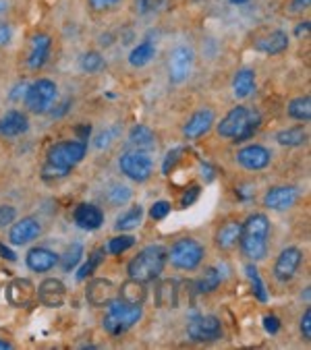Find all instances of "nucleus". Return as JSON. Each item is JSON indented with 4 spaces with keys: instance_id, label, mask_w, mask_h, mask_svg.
Wrapping results in <instances>:
<instances>
[{
    "instance_id": "f257e3e1",
    "label": "nucleus",
    "mask_w": 311,
    "mask_h": 350,
    "mask_svg": "<svg viewBox=\"0 0 311 350\" xmlns=\"http://www.w3.org/2000/svg\"><path fill=\"white\" fill-rule=\"evenodd\" d=\"M88 154V144L86 142H60L54 144L48 152V160L44 164L42 176L46 180H56L69 176V172L79 164Z\"/></svg>"
},
{
    "instance_id": "f03ea898",
    "label": "nucleus",
    "mask_w": 311,
    "mask_h": 350,
    "mask_svg": "<svg viewBox=\"0 0 311 350\" xmlns=\"http://www.w3.org/2000/svg\"><path fill=\"white\" fill-rule=\"evenodd\" d=\"M260 124H262V116L258 110L247 106H237L218 122V135L224 139H232L235 144H243L258 133Z\"/></svg>"
},
{
    "instance_id": "7ed1b4c3",
    "label": "nucleus",
    "mask_w": 311,
    "mask_h": 350,
    "mask_svg": "<svg viewBox=\"0 0 311 350\" xmlns=\"http://www.w3.org/2000/svg\"><path fill=\"white\" fill-rule=\"evenodd\" d=\"M169 261V249L162 245H147L145 249H141L127 265V273L129 278L137 280V282H153L158 280L160 273L164 271Z\"/></svg>"
},
{
    "instance_id": "20e7f679",
    "label": "nucleus",
    "mask_w": 311,
    "mask_h": 350,
    "mask_svg": "<svg viewBox=\"0 0 311 350\" xmlns=\"http://www.w3.org/2000/svg\"><path fill=\"white\" fill-rule=\"evenodd\" d=\"M268 237H270V220L264 214H251L241 224L239 245L247 259L262 261L268 255Z\"/></svg>"
},
{
    "instance_id": "39448f33",
    "label": "nucleus",
    "mask_w": 311,
    "mask_h": 350,
    "mask_svg": "<svg viewBox=\"0 0 311 350\" xmlns=\"http://www.w3.org/2000/svg\"><path fill=\"white\" fill-rule=\"evenodd\" d=\"M106 309L108 311L104 315L102 325L110 336H121V334L129 332L143 315L141 305H127L119 299H114Z\"/></svg>"
},
{
    "instance_id": "423d86ee",
    "label": "nucleus",
    "mask_w": 311,
    "mask_h": 350,
    "mask_svg": "<svg viewBox=\"0 0 311 350\" xmlns=\"http://www.w3.org/2000/svg\"><path fill=\"white\" fill-rule=\"evenodd\" d=\"M206 257V249L199 241L195 239H179L171 251H169V261L177 269H195Z\"/></svg>"
},
{
    "instance_id": "0eeeda50",
    "label": "nucleus",
    "mask_w": 311,
    "mask_h": 350,
    "mask_svg": "<svg viewBox=\"0 0 311 350\" xmlns=\"http://www.w3.org/2000/svg\"><path fill=\"white\" fill-rule=\"evenodd\" d=\"M56 96H58V90L52 79H38L25 92V106L34 114H46L54 106Z\"/></svg>"
},
{
    "instance_id": "6e6552de",
    "label": "nucleus",
    "mask_w": 311,
    "mask_h": 350,
    "mask_svg": "<svg viewBox=\"0 0 311 350\" xmlns=\"http://www.w3.org/2000/svg\"><path fill=\"white\" fill-rule=\"evenodd\" d=\"M119 166H121V172L135 183H145L153 172V160L149 152H141V150L123 154L119 160Z\"/></svg>"
},
{
    "instance_id": "1a4fd4ad",
    "label": "nucleus",
    "mask_w": 311,
    "mask_h": 350,
    "mask_svg": "<svg viewBox=\"0 0 311 350\" xmlns=\"http://www.w3.org/2000/svg\"><path fill=\"white\" fill-rule=\"evenodd\" d=\"M195 66V52L191 46H177L169 58V79L173 83H185Z\"/></svg>"
},
{
    "instance_id": "9d476101",
    "label": "nucleus",
    "mask_w": 311,
    "mask_h": 350,
    "mask_svg": "<svg viewBox=\"0 0 311 350\" xmlns=\"http://www.w3.org/2000/svg\"><path fill=\"white\" fill-rule=\"evenodd\" d=\"M187 336L193 342H216L222 338V323L216 315H197L189 319Z\"/></svg>"
},
{
    "instance_id": "9b49d317",
    "label": "nucleus",
    "mask_w": 311,
    "mask_h": 350,
    "mask_svg": "<svg viewBox=\"0 0 311 350\" xmlns=\"http://www.w3.org/2000/svg\"><path fill=\"white\" fill-rule=\"evenodd\" d=\"M7 301L17 309H27L38 301V288L27 278H15L7 286Z\"/></svg>"
},
{
    "instance_id": "f8f14e48",
    "label": "nucleus",
    "mask_w": 311,
    "mask_h": 350,
    "mask_svg": "<svg viewBox=\"0 0 311 350\" xmlns=\"http://www.w3.org/2000/svg\"><path fill=\"white\" fill-rule=\"evenodd\" d=\"M301 261H303V251L299 247H286L274 263V278L282 284L290 282L301 267Z\"/></svg>"
},
{
    "instance_id": "ddd939ff",
    "label": "nucleus",
    "mask_w": 311,
    "mask_h": 350,
    "mask_svg": "<svg viewBox=\"0 0 311 350\" xmlns=\"http://www.w3.org/2000/svg\"><path fill=\"white\" fill-rule=\"evenodd\" d=\"M119 286L108 278H94L86 288V299L92 307H108L116 299Z\"/></svg>"
},
{
    "instance_id": "4468645a",
    "label": "nucleus",
    "mask_w": 311,
    "mask_h": 350,
    "mask_svg": "<svg viewBox=\"0 0 311 350\" xmlns=\"http://www.w3.org/2000/svg\"><path fill=\"white\" fill-rule=\"evenodd\" d=\"M237 162L245 168V170H251V172H258V170H264L270 166L272 162V152L264 146H258V144H251V146H245L239 150L237 154Z\"/></svg>"
},
{
    "instance_id": "2eb2a0df",
    "label": "nucleus",
    "mask_w": 311,
    "mask_h": 350,
    "mask_svg": "<svg viewBox=\"0 0 311 350\" xmlns=\"http://www.w3.org/2000/svg\"><path fill=\"white\" fill-rule=\"evenodd\" d=\"M38 301L44 307L58 309L66 301V286L60 282L58 278H46L44 282L38 286Z\"/></svg>"
},
{
    "instance_id": "dca6fc26",
    "label": "nucleus",
    "mask_w": 311,
    "mask_h": 350,
    "mask_svg": "<svg viewBox=\"0 0 311 350\" xmlns=\"http://www.w3.org/2000/svg\"><path fill=\"white\" fill-rule=\"evenodd\" d=\"M40 234H42V224L36 218L27 216V218H21L19 222H13L11 224L9 241L13 245H27V243L36 241Z\"/></svg>"
},
{
    "instance_id": "f3484780",
    "label": "nucleus",
    "mask_w": 311,
    "mask_h": 350,
    "mask_svg": "<svg viewBox=\"0 0 311 350\" xmlns=\"http://www.w3.org/2000/svg\"><path fill=\"white\" fill-rule=\"evenodd\" d=\"M73 220L84 230H98L104 224V212L94 203H79L73 212Z\"/></svg>"
},
{
    "instance_id": "a211bd4d",
    "label": "nucleus",
    "mask_w": 311,
    "mask_h": 350,
    "mask_svg": "<svg viewBox=\"0 0 311 350\" xmlns=\"http://www.w3.org/2000/svg\"><path fill=\"white\" fill-rule=\"evenodd\" d=\"M299 199V191L295 187H272L264 195V205L274 212H284V209L293 207Z\"/></svg>"
},
{
    "instance_id": "6ab92c4d",
    "label": "nucleus",
    "mask_w": 311,
    "mask_h": 350,
    "mask_svg": "<svg viewBox=\"0 0 311 350\" xmlns=\"http://www.w3.org/2000/svg\"><path fill=\"white\" fill-rule=\"evenodd\" d=\"M216 122V114H214V110L212 108H201V110H197L195 114H191V118L185 122V126H183V135L187 137V139H199V137H203L210 129H212V124Z\"/></svg>"
},
{
    "instance_id": "aec40b11",
    "label": "nucleus",
    "mask_w": 311,
    "mask_h": 350,
    "mask_svg": "<svg viewBox=\"0 0 311 350\" xmlns=\"http://www.w3.org/2000/svg\"><path fill=\"white\" fill-rule=\"evenodd\" d=\"M253 48L264 52V54H270V56L282 54L288 48V36L282 29H274V31H270V33H266L262 38H256L253 40Z\"/></svg>"
},
{
    "instance_id": "412c9836",
    "label": "nucleus",
    "mask_w": 311,
    "mask_h": 350,
    "mask_svg": "<svg viewBox=\"0 0 311 350\" xmlns=\"http://www.w3.org/2000/svg\"><path fill=\"white\" fill-rule=\"evenodd\" d=\"M25 263H27V267L32 271L44 273V271H50L58 263V255L54 251L46 249V247H34L25 255Z\"/></svg>"
},
{
    "instance_id": "4be33fe9",
    "label": "nucleus",
    "mask_w": 311,
    "mask_h": 350,
    "mask_svg": "<svg viewBox=\"0 0 311 350\" xmlns=\"http://www.w3.org/2000/svg\"><path fill=\"white\" fill-rule=\"evenodd\" d=\"M50 50H52V40L50 36L46 33H38L32 38V50H29V56H27V64L29 68H42L46 62H48V56H50Z\"/></svg>"
},
{
    "instance_id": "5701e85b",
    "label": "nucleus",
    "mask_w": 311,
    "mask_h": 350,
    "mask_svg": "<svg viewBox=\"0 0 311 350\" xmlns=\"http://www.w3.org/2000/svg\"><path fill=\"white\" fill-rule=\"evenodd\" d=\"M27 129H29V120L19 110H11L5 116H0V135L3 137H19L27 133Z\"/></svg>"
},
{
    "instance_id": "b1692460",
    "label": "nucleus",
    "mask_w": 311,
    "mask_h": 350,
    "mask_svg": "<svg viewBox=\"0 0 311 350\" xmlns=\"http://www.w3.org/2000/svg\"><path fill=\"white\" fill-rule=\"evenodd\" d=\"M145 297H147L145 284L137 282V280H133V278H129L127 282H123L119 286V293H116V299L127 303V305H143Z\"/></svg>"
},
{
    "instance_id": "393cba45",
    "label": "nucleus",
    "mask_w": 311,
    "mask_h": 350,
    "mask_svg": "<svg viewBox=\"0 0 311 350\" xmlns=\"http://www.w3.org/2000/svg\"><path fill=\"white\" fill-rule=\"evenodd\" d=\"M129 146L133 150H141V152H151L156 150V135L149 126L145 124H137L131 129L129 133Z\"/></svg>"
},
{
    "instance_id": "a878e982",
    "label": "nucleus",
    "mask_w": 311,
    "mask_h": 350,
    "mask_svg": "<svg viewBox=\"0 0 311 350\" xmlns=\"http://www.w3.org/2000/svg\"><path fill=\"white\" fill-rule=\"evenodd\" d=\"M256 90V73L251 68H241V71L232 79V94L239 100H245L253 94Z\"/></svg>"
},
{
    "instance_id": "bb28decb",
    "label": "nucleus",
    "mask_w": 311,
    "mask_h": 350,
    "mask_svg": "<svg viewBox=\"0 0 311 350\" xmlns=\"http://www.w3.org/2000/svg\"><path fill=\"white\" fill-rule=\"evenodd\" d=\"M239 237H241V224H239V222H226V224L220 226L218 232H216V245H218L222 251H228V249H232V247H237Z\"/></svg>"
},
{
    "instance_id": "cd10ccee",
    "label": "nucleus",
    "mask_w": 311,
    "mask_h": 350,
    "mask_svg": "<svg viewBox=\"0 0 311 350\" xmlns=\"http://www.w3.org/2000/svg\"><path fill=\"white\" fill-rule=\"evenodd\" d=\"M276 142L286 148H299L307 142V131L303 126H290L276 133Z\"/></svg>"
},
{
    "instance_id": "c85d7f7f",
    "label": "nucleus",
    "mask_w": 311,
    "mask_h": 350,
    "mask_svg": "<svg viewBox=\"0 0 311 350\" xmlns=\"http://www.w3.org/2000/svg\"><path fill=\"white\" fill-rule=\"evenodd\" d=\"M153 56H156V46L151 44V42H141V44H137L133 50H131V54H129V64L131 66H145V64H149L151 60H153Z\"/></svg>"
},
{
    "instance_id": "c756f323",
    "label": "nucleus",
    "mask_w": 311,
    "mask_h": 350,
    "mask_svg": "<svg viewBox=\"0 0 311 350\" xmlns=\"http://www.w3.org/2000/svg\"><path fill=\"white\" fill-rule=\"evenodd\" d=\"M286 110H288L290 118L301 120V122H309V118H311V98L309 96H299V98L288 102Z\"/></svg>"
},
{
    "instance_id": "7c9ffc66",
    "label": "nucleus",
    "mask_w": 311,
    "mask_h": 350,
    "mask_svg": "<svg viewBox=\"0 0 311 350\" xmlns=\"http://www.w3.org/2000/svg\"><path fill=\"white\" fill-rule=\"evenodd\" d=\"M143 220V207L141 205H133L129 212H125L123 216H119L114 228L121 230V232H129V230H135Z\"/></svg>"
},
{
    "instance_id": "2f4dec72",
    "label": "nucleus",
    "mask_w": 311,
    "mask_h": 350,
    "mask_svg": "<svg viewBox=\"0 0 311 350\" xmlns=\"http://www.w3.org/2000/svg\"><path fill=\"white\" fill-rule=\"evenodd\" d=\"M220 282H222L220 271H218L216 267H208V269L203 271V275L195 282V288H197L199 295H208V293H214V291L220 286Z\"/></svg>"
},
{
    "instance_id": "473e14b6",
    "label": "nucleus",
    "mask_w": 311,
    "mask_h": 350,
    "mask_svg": "<svg viewBox=\"0 0 311 350\" xmlns=\"http://www.w3.org/2000/svg\"><path fill=\"white\" fill-rule=\"evenodd\" d=\"M160 307H177V282L175 280H164V282L156 291Z\"/></svg>"
},
{
    "instance_id": "72a5a7b5",
    "label": "nucleus",
    "mask_w": 311,
    "mask_h": 350,
    "mask_svg": "<svg viewBox=\"0 0 311 350\" xmlns=\"http://www.w3.org/2000/svg\"><path fill=\"white\" fill-rule=\"evenodd\" d=\"M104 255H106V249H96V251H92V255H88V261L79 267V271H77V280L79 282H84V280H88L98 267H100V263L104 261Z\"/></svg>"
},
{
    "instance_id": "f704fd0d",
    "label": "nucleus",
    "mask_w": 311,
    "mask_h": 350,
    "mask_svg": "<svg viewBox=\"0 0 311 350\" xmlns=\"http://www.w3.org/2000/svg\"><path fill=\"white\" fill-rule=\"evenodd\" d=\"M82 257H84V245L82 243H71L66 247V251L62 253V257H60V267L64 271H71L77 263L82 261Z\"/></svg>"
},
{
    "instance_id": "c9c22d12",
    "label": "nucleus",
    "mask_w": 311,
    "mask_h": 350,
    "mask_svg": "<svg viewBox=\"0 0 311 350\" xmlns=\"http://www.w3.org/2000/svg\"><path fill=\"white\" fill-rule=\"evenodd\" d=\"M245 271H247V278H249V282L253 286V295L258 297V301L266 303L270 297H268V291H266V284H264V280L260 278V271L253 263H247L245 265Z\"/></svg>"
},
{
    "instance_id": "e433bc0d",
    "label": "nucleus",
    "mask_w": 311,
    "mask_h": 350,
    "mask_svg": "<svg viewBox=\"0 0 311 350\" xmlns=\"http://www.w3.org/2000/svg\"><path fill=\"white\" fill-rule=\"evenodd\" d=\"M133 245H135V239H133V237L121 234V237H114V239L108 241L106 253H110V255H121V253H125L127 249H131Z\"/></svg>"
},
{
    "instance_id": "4c0bfd02",
    "label": "nucleus",
    "mask_w": 311,
    "mask_h": 350,
    "mask_svg": "<svg viewBox=\"0 0 311 350\" xmlns=\"http://www.w3.org/2000/svg\"><path fill=\"white\" fill-rule=\"evenodd\" d=\"M79 66H82V71L86 73H98L100 68L104 66V58L98 54V52H86L79 60Z\"/></svg>"
},
{
    "instance_id": "58836bf2",
    "label": "nucleus",
    "mask_w": 311,
    "mask_h": 350,
    "mask_svg": "<svg viewBox=\"0 0 311 350\" xmlns=\"http://www.w3.org/2000/svg\"><path fill=\"white\" fill-rule=\"evenodd\" d=\"M131 189L127 187V185H114L110 191H108V201L112 203V205H125V203H129L131 201Z\"/></svg>"
},
{
    "instance_id": "ea45409f",
    "label": "nucleus",
    "mask_w": 311,
    "mask_h": 350,
    "mask_svg": "<svg viewBox=\"0 0 311 350\" xmlns=\"http://www.w3.org/2000/svg\"><path fill=\"white\" fill-rule=\"evenodd\" d=\"M185 152H187L185 148H175V150H171V152L166 154L164 162H162V172H164V174H171V172L175 170V166L183 160V154H185Z\"/></svg>"
},
{
    "instance_id": "a19ab883",
    "label": "nucleus",
    "mask_w": 311,
    "mask_h": 350,
    "mask_svg": "<svg viewBox=\"0 0 311 350\" xmlns=\"http://www.w3.org/2000/svg\"><path fill=\"white\" fill-rule=\"evenodd\" d=\"M169 214H171V203H169V201H164V199L156 201V203L151 205V209H149V218H151V220H156V222L164 220Z\"/></svg>"
},
{
    "instance_id": "79ce46f5",
    "label": "nucleus",
    "mask_w": 311,
    "mask_h": 350,
    "mask_svg": "<svg viewBox=\"0 0 311 350\" xmlns=\"http://www.w3.org/2000/svg\"><path fill=\"white\" fill-rule=\"evenodd\" d=\"M17 220V209L13 205H0V228L11 226Z\"/></svg>"
},
{
    "instance_id": "37998d69",
    "label": "nucleus",
    "mask_w": 311,
    "mask_h": 350,
    "mask_svg": "<svg viewBox=\"0 0 311 350\" xmlns=\"http://www.w3.org/2000/svg\"><path fill=\"white\" fill-rule=\"evenodd\" d=\"M199 193H201L199 185H191V187L183 193V197H181V207H191V205L199 199Z\"/></svg>"
},
{
    "instance_id": "c03bdc74",
    "label": "nucleus",
    "mask_w": 311,
    "mask_h": 350,
    "mask_svg": "<svg viewBox=\"0 0 311 350\" xmlns=\"http://www.w3.org/2000/svg\"><path fill=\"white\" fill-rule=\"evenodd\" d=\"M160 7H164V0H139V13L141 15L156 13Z\"/></svg>"
},
{
    "instance_id": "a18cd8bd",
    "label": "nucleus",
    "mask_w": 311,
    "mask_h": 350,
    "mask_svg": "<svg viewBox=\"0 0 311 350\" xmlns=\"http://www.w3.org/2000/svg\"><path fill=\"white\" fill-rule=\"evenodd\" d=\"M301 334H303V338L309 342L311 340V311L307 309L305 313H303V317H301Z\"/></svg>"
},
{
    "instance_id": "49530a36",
    "label": "nucleus",
    "mask_w": 311,
    "mask_h": 350,
    "mask_svg": "<svg viewBox=\"0 0 311 350\" xmlns=\"http://www.w3.org/2000/svg\"><path fill=\"white\" fill-rule=\"evenodd\" d=\"M264 329H266L268 334H278V332H280V321H278V317H276V315H266V317H264Z\"/></svg>"
},
{
    "instance_id": "de8ad7c7",
    "label": "nucleus",
    "mask_w": 311,
    "mask_h": 350,
    "mask_svg": "<svg viewBox=\"0 0 311 350\" xmlns=\"http://www.w3.org/2000/svg\"><path fill=\"white\" fill-rule=\"evenodd\" d=\"M88 3H90V7H92L94 11H106V9L119 5L121 0H88Z\"/></svg>"
},
{
    "instance_id": "09e8293b",
    "label": "nucleus",
    "mask_w": 311,
    "mask_h": 350,
    "mask_svg": "<svg viewBox=\"0 0 311 350\" xmlns=\"http://www.w3.org/2000/svg\"><path fill=\"white\" fill-rule=\"evenodd\" d=\"M13 40V29L9 23H0V46H7Z\"/></svg>"
},
{
    "instance_id": "8fccbe9b",
    "label": "nucleus",
    "mask_w": 311,
    "mask_h": 350,
    "mask_svg": "<svg viewBox=\"0 0 311 350\" xmlns=\"http://www.w3.org/2000/svg\"><path fill=\"white\" fill-rule=\"evenodd\" d=\"M90 133H92V126H90L88 122L75 126V135H77V139H79V142H86V139L90 137Z\"/></svg>"
},
{
    "instance_id": "3c124183",
    "label": "nucleus",
    "mask_w": 311,
    "mask_h": 350,
    "mask_svg": "<svg viewBox=\"0 0 311 350\" xmlns=\"http://www.w3.org/2000/svg\"><path fill=\"white\" fill-rule=\"evenodd\" d=\"M309 7V0H293L290 3V13H301Z\"/></svg>"
},
{
    "instance_id": "603ef678",
    "label": "nucleus",
    "mask_w": 311,
    "mask_h": 350,
    "mask_svg": "<svg viewBox=\"0 0 311 350\" xmlns=\"http://www.w3.org/2000/svg\"><path fill=\"white\" fill-rule=\"evenodd\" d=\"M0 257H5V259H9V261H15V259H17V255H15L7 245H3V243H0Z\"/></svg>"
},
{
    "instance_id": "864d4df0",
    "label": "nucleus",
    "mask_w": 311,
    "mask_h": 350,
    "mask_svg": "<svg viewBox=\"0 0 311 350\" xmlns=\"http://www.w3.org/2000/svg\"><path fill=\"white\" fill-rule=\"evenodd\" d=\"M307 29H309V21H303V25H299V27H297V36L305 33Z\"/></svg>"
},
{
    "instance_id": "5fc2aeb1",
    "label": "nucleus",
    "mask_w": 311,
    "mask_h": 350,
    "mask_svg": "<svg viewBox=\"0 0 311 350\" xmlns=\"http://www.w3.org/2000/svg\"><path fill=\"white\" fill-rule=\"evenodd\" d=\"M11 348H13V344H11V342L0 340V350H11Z\"/></svg>"
},
{
    "instance_id": "6e6d98bb",
    "label": "nucleus",
    "mask_w": 311,
    "mask_h": 350,
    "mask_svg": "<svg viewBox=\"0 0 311 350\" xmlns=\"http://www.w3.org/2000/svg\"><path fill=\"white\" fill-rule=\"evenodd\" d=\"M7 11V3H5V0H0V15H3Z\"/></svg>"
},
{
    "instance_id": "4d7b16f0",
    "label": "nucleus",
    "mask_w": 311,
    "mask_h": 350,
    "mask_svg": "<svg viewBox=\"0 0 311 350\" xmlns=\"http://www.w3.org/2000/svg\"><path fill=\"white\" fill-rule=\"evenodd\" d=\"M232 5H245V3H249V0H230Z\"/></svg>"
}]
</instances>
